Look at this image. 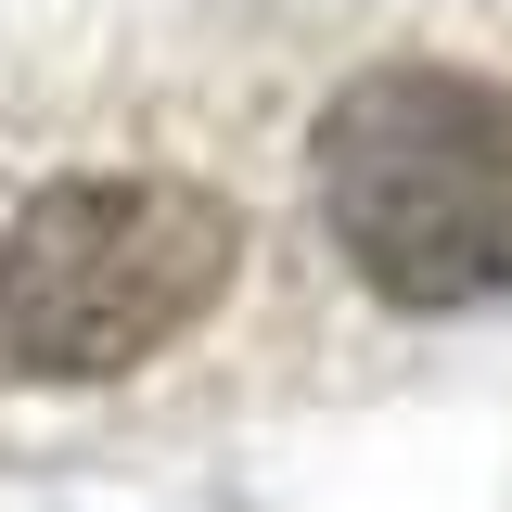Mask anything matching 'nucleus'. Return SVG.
Listing matches in <instances>:
<instances>
[{
  "label": "nucleus",
  "mask_w": 512,
  "mask_h": 512,
  "mask_svg": "<svg viewBox=\"0 0 512 512\" xmlns=\"http://www.w3.org/2000/svg\"><path fill=\"white\" fill-rule=\"evenodd\" d=\"M320 231L384 308L448 320L512 295V77L397 52L359 64L308 141Z\"/></svg>",
  "instance_id": "nucleus-1"
},
{
  "label": "nucleus",
  "mask_w": 512,
  "mask_h": 512,
  "mask_svg": "<svg viewBox=\"0 0 512 512\" xmlns=\"http://www.w3.org/2000/svg\"><path fill=\"white\" fill-rule=\"evenodd\" d=\"M231 256H244V218L205 180H154V167L39 180L0 231V372L116 384L167 359L231 295Z\"/></svg>",
  "instance_id": "nucleus-2"
}]
</instances>
